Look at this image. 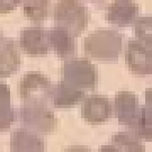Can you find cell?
I'll list each match as a JSON object with an SVG mask.
<instances>
[{"label":"cell","mask_w":152,"mask_h":152,"mask_svg":"<svg viewBox=\"0 0 152 152\" xmlns=\"http://www.w3.org/2000/svg\"><path fill=\"white\" fill-rule=\"evenodd\" d=\"M50 89L47 78L36 72L25 75L20 84V96L29 103H42L44 98L48 95Z\"/></svg>","instance_id":"6"},{"label":"cell","mask_w":152,"mask_h":152,"mask_svg":"<svg viewBox=\"0 0 152 152\" xmlns=\"http://www.w3.org/2000/svg\"><path fill=\"white\" fill-rule=\"evenodd\" d=\"M10 147L13 152L43 151L44 142L35 133L19 129L12 133Z\"/></svg>","instance_id":"12"},{"label":"cell","mask_w":152,"mask_h":152,"mask_svg":"<svg viewBox=\"0 0 152 152\" xmlns=\"http://www.w3.org/2000/svg\"><path fill=\"white\" fill-rule=\"evenodd\" d=\"M87 8L79 0H58L54 9V19L73 37L80 35L88 26Z\"/></svg>","instance_id":"2"},{"label":"cell","mask_w":152,"mask_h":152,"mask_svg":"<svg viewBox=\"0 0 152 152\" xmlns=\"http://www.w3.org/2000/svg\"><path fill=\"white\" fill-rule=\"evenodd\" d=\"M64 81L77 88L94 90L97 81L95 65L87 58H74L64 63Z\"/></svg>","instance_id":"3"},{"label":"cell","mask_w":152,"mask_h":152,"mask_svg":"<svg viewBox=\"0 0 152 152\" xmlns=\"http://www.w3.org/2000/svg\"><path fill=\"white\" fill-rule=\"evenodd\" d=\"M122 37L117 31L98 30L85 38V53L91 58L103 61L117 60L122 49Z\"/></svg>","instance_id":"1"},{"label":"cell","mask_w":152,"mask_h":152,"mask_svg":"<svg viewBox=\"0 0 152 152\" xmlns=\"http://www.w3.org/2000/svg\"><path fill=\"white\" fill-rule=\"evenodd\" d=\"M115 108L119 123L128 126L138 110V99L131 91H118L115 96Z\"/></svg>","instance_id":"10"},{"label":"cell","mask_w":152,"mask_h":152,"mask_svg":"<svg viewBox=\"0 0 152 152\" xmlns=\"http://www.w3.org/2000/svg\"><path fill=\"white\" fill-rule=\"evenodd\" d=\"M21 0H0V14H7L16 9Z\"/></svg>","instance_id":"20"},{"label":"cell","mask_w":152,"mask_h":152,"mask_svg":"<svg viewBox=\"0 0 152 152\" xmlns=\"http://www.w3.org/2000/svg\"><path fill=\"white\" fill-rule=\"evenodd\" d=\"M20 110V118L23 124L29 128L40 132H49L55 125V118L50 110L42 103H29Z\"/></svg>","instance_id":"5"},{"label":"cell","mask_w":152,"mask_h":152,"mask_svg":"<svg viewBox=\"0 0 152 152\" xmlns=\"http://www.w3.org/2000/svg\"><path fill=\"white\" fill-rule=\"evenodd\" d=\"M10 90L7 84L0 83V131L8 129L13 122L14 112L10 107Z\"/></svg>","instance_id":"16"},{"label":"cell","mask_w":152,"mask_h":152,"mask_svg":"<svg viewBox=\"0 0 152 152\" xmlns=\"http://www.w3.org/2000/svg\"><path fill=\"white\" fill-rule=\"evenodd\" d=\"M112 143L118 147L117 149L126 150L125 152H143L145 147L139 139L134 134L128 132H118L113 135Z\"/></svg>","instance_id":"17"},{"label":"cell","mask_w":152,"mask_h":152,"mask_svg":"<svg viewBox=\"0 0 152 152\" xmlns=\"http://www.w3.org/2000/svg\"><path fill=\"white\" fill-rule=\"evenodd\" d=\"M24 14L32 21H39L46 18L48 0H23Z\"/></svg>","instance_id":"18"},{"label":"cell","mask_w":152,"mask_h":152,"mask_svg":"<svg viewBox=\"0 0 152 152\" xmlns=\"http://www.w3.org/2000/svg\"><path fill=\"white\" fill-rule=\"evenodd\" d=\"M134 28L137 39L152 41L151 16L139 18L135 21Z\"/></svg>","instance_id":"19"},{"label":"cell","mask_w":152,"mask_h":152,"mask_svg":"<svg viewBox=\"0 0 152 152\" xmlns=\"http://www.w3.org/2000/svg\"><path fill=\"white\" fill-rule=\"evenodd\" d=\"M84 94V91L63 81L50 89L48 96H52L55 107L68 108L77 104Z\"/></svg>","instance_id":"11"},{"label":"cell","mask_w":152,"mask_h":152,"mask_svg":"<svg viewBox=\"0 0 152 152\" xmlns=\"http://www.w3.org/2000/svg\"><path fill=\"white\" fill-rule=\"evenodd\" d=\"M0 35H1V33H0Z\"/></svg>","instance_id":"22"},{"label":"cell","mask_w":152,"mask_h":152,"mask_svg":"<svg viewBox=\"0 0 152 152\" xmlns=\"http://www.w3.org/2000/svg\"><path fill=\"white\" fill-rule=\"evenodd\" d=\"M20 66V56L15 43L11 40L5 41L0 47V77H10Z\"/></svg>","instance_id":"14"},{"label":"cell","mask_w":152,"mask_h":152,"mask_svg":"<svg viewBox=\"0 0 152 152\" xmlns=\"http://www.w3.org/2000/svg\"><path fill=\"white\" fill-rule=\"evenodd\" d=\"M152 41L132 39L128 41L125 61L132 73L140 75L152 73Z\"/></svg>","instance_id":"4"},{"label":"cell","mask_w":152,"mask_h":152,"mask_svg":"<svg viewBox=\"0 0 152 152\" xmlns=\"http://www.w3.org/2000/svg\"><path fill=\"white\" fill-rule=\"evenodd\" d=\"M111 113L109 100L103 95H90L85 99L82 106V118L91 124H98L107 121Z\"/></svg>","instance_id":"7"},{"label":"cell","mask_w":152,"mask_h":152,"mask_svg":"<svg viewBox=\"0 0 152 152\" xmlns=\"http://www.w3.org/2000/svg\"><path fill=\"white\" fill-rule=\"evenodd\" d=\"M128 127L138 138L151 141V107L141 106L139 108L135 119Z\"/></svg>","instance_id":"15"},{"label":"cell","mask_w":152,"mask_h":152,"mask_svg":"<svg viewBox=\"0 0 152 152\" xmlns=\"http://www.w3.org/2000/svg\"><path fill=\"white\" fill-rule=\"evenodd\" d=\"M20 45L27 54L34 57L42 56L47 53L46 34L37 27L25 28L20 34Z\"/></svg>","instance_id":"9"},{"label":"cell","mask_w":152,"mask_h":152,"mask_svg":"<svg viewBox=\"0 0 152 152\" xmlns=\"http://www.w3.org/2000/svg\"><path fill=\"white\" fill-rule=\"evenodd\" d=\"M139 6L133 0H114L108 6L105 18L118 27H126L136 19Z\"/></svg>","instance_id":"8"},{"label":"cell","mask_w":152,"mask_h":152,"mask_svg":"<svg viewBox=\"0 0 152 152\" xmlns=\"http://www.w3.org/2000/svg\"><path fill=\"white\" fill-rule=\"evenodd\" d=\"M86 1H92V2H95V1H102V0H86Z\"/></svg>","instance_id":"21"},{"label":"cell","mask_w":152,"mask_h":152,"mask_svg":"<svg viewBox=\"0 0 152 152\" xmlns=\"http://www.w3.org/2000/svg\"><path fill=\"white\" fill-rule=\"evenodd\" d=\"M48 42L54 48L58 56L66 58L74 54V37L63 27H54L46 33Z\"/></svg>","instance_id":"13"}]
</instances>
